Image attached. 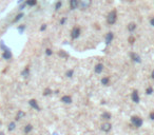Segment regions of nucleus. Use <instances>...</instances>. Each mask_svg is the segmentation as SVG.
I'll return each instance as SVG.
<instances>
[{"instance_id":"obj_1","label":"nucleus","mask_w":154,"mask_h":135,"mask_svg":"<svg viewBox=\"0 0 154 135\" xmlns=\"http://www.w3.org/2000/svg\"><path fill=\"white\" fill-rule=\"evenodd\" d=\"M116 21H117V11L116 10H112L107 16V23L109 25H113V24L116 23Z\"/></svg>"},{"instance_id":"obj_7","label":"nucleus","mask_w":154,"mask_h":135,"mask_svg":"<svg viewBox=\"0 0 154 135\" xmlns=\"http://www.w3.org/2000/svg\"><path fill=\"white\" fill-rule=\"evenodd\" d=\"M114 39V33L113 32H108L106 34V38H104V41H106V45H109L110 43L113 41Z\"/></svg>"},{"instance_id":"obj_34","label":"nucleus","mask_w":154,"mask_h":135,"mask_svg":"<svg viewBox=\"0 0 154 135\" xmlns=\"http://www.w3.org/2000/svg\"><path fill=\"white\" fill-rule=\"evenodd\" d=\"M45 29H46V24H42V25L40 26V31H41V32H42V31H45Z\"/></svg>"},{"instance_id":"obj_25","label":"nucleus","mask_w":154,"mask_h":135,"mask_svg":"<svg viewBox=\"0 0 154 135\" xmlns=\"http://www.w3.org/2000/svg\"><path fill=\"white\" fill-rule=\"evenodd\" d=\"M73 75H74V70H72V69H70V70H68L67 72H65V76H67L68 78H72Z\"/></svg>"},{"instance_id":"obj_38","label":"nucleus","mask_w":154,"mask_h":135,"mask_svg":"<svg viewBox=\"0 0 154 135\" xmlns=\"http://www.w3.org/2000/svg\"><path fill=\"white\" fill-rule=\"evenodd\" d=\"M0 135H5V133L3 131H0Z\"/></svg>"},{"instance_id":"obj_37","label":"nucleus","mask_w":154,"mask_h":135,"mask_svg":"<svg viewBox=\"0 0 154 135\" xmlns=\"http://www.w3.org/2000/svg\"><path fill=\"white\" fill-rule=\"evenodd\" d=\"M25 1V0H18V4H21L22 3V2H24Z\"/></svg>"},{"instance_id":"obj_30","label":"nucleus","mask_w":154,"mask_h":135,"mask_svg":"<svg viewBox=\"0 0 154 135\" xmlns=\"http://www.w3.org/2000/svg\"><path fill=\"white\" fill-rule=\"evenodd\" d=\"M45 55H46V56H52V55H53L52 49H45Z\"/></svg>"},{"instance_id":"obj_10","label":"nucleus","mask_w":154,"mask_h":135,"mask_svg":"<svg viewBox=\"0 0 154 135\" xmlns=\"http://www.w3.org/2000/svg\"><path fill=\"white\" fill-rule=\"evenodd\" d=\"M130 58L134 61V62H137V63H140V62H141L140 56H139L138 54L134 53V52H131V53H130Z\"/></svg>"},{"instance_id":"obj_4","label":"nucleus","mask_w":154,"mask_h":135,"mask_svg":"<svg viewBox=\"0 0 154 135\" xmlns=\"http://www.w3.org/2000/svg\"><path fill=\"white\" fill-rule=\"evenodd\" d=\"M78 1H79V8L82 11L89 9L92 4V0H78Z\"/></svg>"},{"instance_id":"obj_27","label":"nucleus","mask_w":154,"mask_h":135,"mask_svg":"<svg viewBox=\"0 0 154 135\" xmlns=\"http://www.w3.org/2000/svg\"><path fill=\"white\" fill-rule=\"evenodd\" d=\"M61 6H62V2L60 1V0H58V1L55 3V11H59Z\"/></svg>"},{"instance_id":"obj_17","label":"nucleus","mask_w":154,"mask_h":135,"mask_svg":"<svg viewBox=\"0 0 154 135\" xmlns=\"http://www.w3.org/2000/svg\"><path fill=\"white\" fill-rule=\"evenodd\" d=\"M24 116H25V113H24L22 110H18V112H17V114H16V117H15V120H20L21 118H23Z\"/></svg>"},{"instance_id":"obj_2","label":"nucleus","mask_w":154,"mask_h":135,"mask_svg":"<svg viewBox=\"0 0 154 135\" xmlns=\"http://www.w3.org/2000/svg\"><path fill=\"white\" fill-rule=\"evenodd\" d=\"M131 122H132V125L134 126V128H140L141 126H143V124H144V121H143V119L140 118L139 116H132L131 117Z\"/></svg>"},{"instance_id":"obj_23","label":"nucleus","mask_w":154,"mask_h":135,"mask_svg":"<svg viewBox=\"0 0 154 135\" xmlns=\"http://www.w3.org/2000/svg\"><path fill=\"white\" fill-rule=\"evenodd\" d=\"M15 129H16V124H15V121L10 122L9 126H8V130H9V131H10V132H12V131H14Z\"/></svg>"},{"instance_id":"obj_14","label":"nucleus","mask_w":154,"mask_h":135,"mask_svg":"<svg viewBox=\"0 0 154 135\" xmlns=\"http://www.w3.org/2000/svg\"><path fill=\"white\" fill-rule=\"evenodd\" d=\"M101 119H104V120H106V121H108V120H110L112 118V115H111V113L110 112H107V111H104V113L101 114Z\"/></svg>"},{"instance_id":"obj_5","label":"nucleus","mask_w":154,"mask_h":135,"mask_svg":"<svg viewBox=\"0 0 154 135\" xmlns=\"http://www.w3.org/2000/svg\"><path fill=\"white\" fill-rule=\"evenodd\" d=\"M2 58H3L4 60H10L12 57H13V54H12V51H11V49L8 48L6 50H4V51H2Z\"/></svg>"},{"instance_id":"obj_32","label":"nucleus","mask_w":154,"mask_h":135,"mask_svg":"<svg viewBox=\"0 0 154 135\" xmlns=\"http://www.w3.org/2000/svg\"><path fill=\"white\" fill-rule=\"evenodd\" d=\"M65 21H67V18H65V17H62V18L60 19V21H59L60 25H63V24L65 23Z\"/></svg>"},{"instance_id":"obj_16","label":"nucleus","mask_w":154,"mask_h":135,"mask_svg":"<svg viewBox=\"0 0 154 135\" xmlns=\"http://www.w3.org/2000/svg\"><path fill=\"white\" fill-rule=\"evenodd\" d=\"M21 76H22L23 78H26L30 76V68L29 67H25L23 69L22 71H21Z\"/></svg>"},{"instance_id":"obj_36","label":"nucleus","mask_w":154,"mask_h":135,"mask_svg":"<svg viewBox=\"0 0 154 135\" xmlns=\"http://www.w3.org/2000/svg\"><path fill=\"white\" fill-rule=\"evenodd\" d=\"M151 78H152V79H154V70L152 71V72H151Z\"/></svg>"},{"instance_id":"obj_26","label":"nucleus","mask_w":154,"mask_h":135,"mask_svg":"<svg viewBox=\"0 0 154 135\" xmlns=\"http://www.w3.org/2000/svg\"><path fill=\"white\" fill-rule=\"evenodd\" d=\"M153 92H154V89H153V87H151V85H149V87L146 89V94L147 95L153 94Z\"/></svg>"},{"instance_id":"obj_20","label":"nucleus","mask_w":154,"mask_h":135,"mask_svg":"<svg viewBox=\"0 0 154 135\" xmlns=\"http://www.w3.org/2000/svg\"><path fill=\"white\" fill-rule=\"evenodd\" d=\"M32 130H33V126H32L31 124H28L25 127H24L23 131H24V133L25 134H29L30 132H32Z\"/></svg>"},{"instance_id":"obj_6","label":"nucleus","mask_w":154,"mask_h":135,"mask_svg":"<svg viewBox=\"0 0 154 135\" xmlns=\"http://www.w3.org/2000/svg\"><path fill=\"white\" fill-rule=\"evenodd\" d=\"M131 99L133 102H135V104H138L139 101H140V97H139V93L137 90H134L133 92L131 93Z\"/></svg>"},{"instance_id":"obj_3","label":"nucleus","mask_w":154,"mask_h":135,"mask_svg":"<svg viewBox=\"0 0 154 135\" xmlns=\"http://www.w3.org/2000/svg\"><path fill=\"white\" fill-rule=\"evenodd\" d=\"M80 34H81V30H80L79 26H74V28L71 30V38L72 39H77L79 38Z\"/></svg>"},{"instance_id":"obj_22","label":"nucleus","mask_w":154,"mask_h":135,"mask_svg":"<svg viewBox=\"0 0 154 135\" xmlns=\"http://www.w3.org/2000/svg\"><path fill=\"white\" fill-rule=\"evenodd\" d=\"M25 4L28 6H35L37 4V0H25Z\"/></svg>"},{"instance_id":"obj_35","label":"nucleus","mask_w":154,"mask_h":135,"mask_svg":"<svg viewBox=\"0 0 154 135\" xmlns=\"http://www.w3.org/2000/svg\"><path fill=\"white\" fill-rule=\"evenodd\" d=\"M150 24H151L152 26H154V17H152V18L150 19Z\"/></svg>"},{"instance_id":"obj_13","label":"nucleus","mask_w":154,"mask_h":135,"mask_svg":"<svg viewBox=\"0 0 154 135\" xmlns=\"http://www.w3.org/2000/svg\"><path fill=\"white\" fill-rule=\"evenodd\" d=\"M60 100H61L63 104L69 105V104H71V102H72V97H71L70 95H63Z\"/></svg>"},{"instance_id":"obj_24","label":"nucleus","mask_w":154,"mask_h":135,"mask_svg":"<svg viewBox=\"0 0 154 135\" xmlns=\"http://www.w3.org/2000/svg\"><path fill=\"white\" fill-rule=\"evenodd\" d=\"M53 93L52 89H50V88H45V91H43V96H49V95H51Z\"/></svg>"},{"instance_id":"obj_11","label":"nucleus","mask_w":154,"mask_h":135,"mask_svg":"<svg viewBox=\"0 0 154 135\" xmlns=\"http://www.w3.org/2000/svg\"><path fill=\"white\" fill-rule=\"evenodd\" d=\"M69 4H70V9L72 10V11H74V10L79 8V1H78V0H70Z\"/></svg>"},{"instance_id":"obj_8","label":"nucleus","mask_w":154,"mask_h":135,"mask_svg":"<svg viewBox=\"0 0 154 135\" xmlns=\"http://www.w3.org/2000/svg\"><path fill=\"white\" fill-rule=\"evenodd\" d=\"M100 129H101V131H102V132H106V133H108V132L111 131V129H112V125L110 124V122L106 121V122H104V124L101 125Z\"/></svg>"},{"instance_id":"obj_31","label":"nucleus","mask_w":154,"mask_h":135,"mask_svg":"<svg viewBox=\"0 0 154 135\" xmlns=\"http://www.w3.org/2000/svg\"><path fill=\"white\" fill-rule=\"evenodd\" d=\"M128 42L130 43V45H134V42H135V38H134L133 36H130V37L128 38Z\"/></svg>"},{"instance_id":"obj_18","label":"nucleus","mask_w":154,"mask_h":135,"mask_svg":"<svg viewBox=\"0 0 154 135\" xmlns=\"http://www.w3.org/2000/svg\"><path fill=\"white\" fill-rule=\"evenodd\" d=\"M100 82H101L102 85H110V78L108 77V76H104V77L101 78Z\"/></svg>"},{"instance_id":"obj_29","label":"nucleus","mask_w":154,"mask_h":135,"mask_svg":"<svg viewBox=\"0 0 154 135\" xmlns=\"http://www.w3.org/2000/svg\"><path fill=\"white\" fill-rule=\"evenodd\" d=\"M17 30H18L19 33H21V34H22L23 32H24V30H25V25H24V24H21V25H18V28H17Z\"/></svg>"},{"instance_id":"obj_33","label":"nucleus","mask_w":154,"mask_h":135,"mask_svg":"<svg viewBox=\"0 0 154 135\" xmlns=\"http://www.w3.org/2000/svg\"><path fill=\"white\" fill-rule=\"evenodd\" d=\"M149 118H150L151 120H154V111L150 112V114H149Z\"/></svg>"},{"instance_id":"obj_12","label":"nucleus","mask_w":154,"mask_h":135,"mask_svg":"<svg viewBox=\"0 0 154 135\" xmlns=\"http://www.w3.org/2000/svg\"><path fill=\"white\" fill-rule=\"evenodd\" d=\"M104 67L102 63H97L94 67V72L96 73V74H100V73H102V71H104Z\"/></svg>"},{"instance_id":"obj_28","label":"nucleus","mask_w":154,"mask_h":135,"mask_svg":"<svg viewBox=\"0 0 154 135\" xmlns=\"http://www.w3.org/2000/svg\"><path fill=\"white\" fill-rule=\"evenodd\" d=\"M9 46L5 45V43H4V41L3 40H1L0 41V49H1V51H4V50H6V49H8Z\"/></svg>"},{"instance_id":"obj_15","label":"nucleus","mask_w":154,"mask_h":135,"mask_svg":"<svg viewBox=\"0 0 154 135\" xmlns=\"http://www.w3.org/2000/svg\"><path fill=\"white\" fill-rule=\"evenodd\" d=\"M136 28H137V24L135 22H130L128 24V26H127V29H128V31L130 32V33H133V32L136 30Z\"/></svg>"},{"instance_id":"obj_19","label":"nucleus","mask_w":154,"mask_h":135,"mask_svg":"<svg viewBox=\"0 0 154 135\" xmlns=\"http://www.w3.org/2000/svg\"><path fill=\"white\" fill-rule=\"evenodd\" d=\"M23 16H24V14H23V13H19V14H17V15L15 16V18L13 19V23H16V22H18L19 20H21Z\"/></svg>"},{"instance_id":"obj_21","label":"nucleus","mask_w":154,"mask_h":135,"mask_svg":"<svg viewBox=\"0 0 154 135\" xmlns=\"http://www.w3.org/2000/svg\"><path fill=\"white\" fill-rule=\"evenodd\" d=\"M58 55H59L61 58H65V59L69 58V54L65 52V51H63V50H60L59 52H58Z\"/></svg>"},{"instance_id":"obj_9","label":"nucleus","mask_w":154,"mask_h":135,"mask_svg":"<svg viewBox=\"0 0 154 135\" xmlns=\"http://www.w3.org/2000/svg\"><path fill=\"white\" fill-rule=\"evenodd\" d=\"M29 105H31L32 108H33V109H35L36 111H40V105H38V101L36 99H30L29 100Z\"/></svg>"},{"instance_id":"obj_39","label":"nucleus","mask_w":154,"mask_h":135,"mask_svg":"<svg viewBox=\"0 0 154 135\" xmlns=\"http://www.w3.org/2000/svg\"><path fill=\"white\" fill-rule=\"evenodd\" d=\"M0 125H1V121H0Z\"/></svg>"}]
</instances>
